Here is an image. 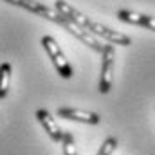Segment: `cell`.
Segmentation results:
<instances>
[{
	"mask_svg": "<svg viewBox=\"0 0 155 155\" xmlns=\"http://www.w3.org/2000/svg\"><path fill=\"white\" fill-rule=\"evenodd\" d=\"M117 18H119L121 22L134 24V25H141V27H146V29H150V31H155V16L141 15V13L128 11V9H119V11H117Z\"/></svg>",
	"mask_w": 155,
	"mask_h": 155,
	"instance_id": "cell-8",
	"label": "cell"
},
{
	"mask_svg": "<svg viewBox=\"0 0 155 155\" xmlns=\"http://www.w3.org/2000/svg\"><path fill=\"white\" fill-rule=\"evenodd\" d=\"M92 35H96V36H99V38L107 40L108 43H112V45H130L132 43V38L130 36H126V35H123V33H119V31H114V29H110V27H107V25H103V24H99V22H94V20H90L88 22V27H87Z\"/></svg>",
	"mask_w": 155,
	"mask_h": 155,
	"instance_id": "cell-4",
	"label": "cell"
},
{
	"mask_svg": "<svg viewBox=\"0 0 155 155\" xmlns=\"http://www.w3.org/2000/svg\"><path fill=\"white\" fill-rule=\"evenodd\" d=\"M103 63H101V78H99V92L108 94L114 83V45H105L103 49Z\"/></svg>",
	"mask_w": 155,
	"mask_h": 155,
	"instance_id": "cell-3",
	"label": "cell"
},
{
	"mask_svg": "<svg viewBox=\"0 0 155 155\" xmlns=\"http://www.w3.org/2000/svg\"><path fill=\"white\" fill-rule=\"evenodd\" d=\"M65 18H67V16H65ZM61 27H65V29H67L72 36H76V38L79 40V41H83L85 45H88L92 51H96V52H99V54L103 52L105 45L97 40V36H96V35H92L90 31H87V29H83V27L76 25V24H74V22H71L69 18L61 24Z\"/></svg>",
	"mask_w": 155,
	"mask_h": 155,
	"instance_id": "cell-5",
	"label": "cell"
},
{
	"mask_svg": "<svg viewBox=\"0 0 155 155\" xmlns=\"http://www.w3.org/2000/svg\"><path fill=\"white\" fill-rule=\"evenodd\" d=\"M41 45H43L45 52L49 54V58L52 60L54 69L58 71V74L63 78V79L72 78V67H71V63H69L65 52H63L61 47L58 45V41L52 38V36H43V38H41Z\"/></svg>",
	"mask_w": 155,
	"mask_h": 155,
	"instance_id": "cell-1",
	"label": "cell"
},
{
	"mask_svg": "<svg viewBox=\"0 0 155 155\" xmlns=\"http://www.w3.org/2000/svg\"><path fill=\"white\" fill-rule=\"evenodd\" d=\"M61 146H63V155H78L76 143L71 132H63V139H61Z\"/></svg>",
	"mask_w": 155,
	"mask_h": 155,
	"instance_id": "cell-10",
	"label": "cell"
},
{
	"mask_svg": "<svg viewBox=\"0 0 155 155\" xmlns=\"http://www.w3.org/2000/svg\"><path fill=\"white\" fill-rule=\"evenodd\" d=\"M36 119H38V123L43 126V130L47 132V135H49L54 143H61V139H63V130L56 124L54 117L51 116L45 108H38V110H36Z\"/></svg>",
	"mask_w": 155,
	"mask_h": 155,
	"instance_id": "cell-6",
	"label": "cell"
},
{
	"mask_svg": "<svg viewBox=\"0 0 155 155\" xmlns=\"http://www.w3.org/2000/svg\"><path fill=\"white\" fill-rule=\"evenodd\" d=\"M11 65L7 61H4L0 65V99H4L7 94H9V88H11Z\"/></svg>",
	"mask_w": 155,
	"mask_h": 155,
	"instance_id": "cell-9",
	"label": "cell"
},
{
	"mask_svg": "<svg viewBox=\"0 0 155 155\" xmlns=\"http://www.w3.org/2000/svg\"><path fill=\"white\" fill-rule=\"evenodd\" d=\"M4 2L13 4V5H18V7H22V9L29 11V13L40 15V16H43V18H47V20L54 22V24H60V25L67 20V18H65L58 9L49 7V5H45V4H41V2H36V0H4Z\"/></svg>",
	"mask_w": 155,
	"mask_h": 155,
	"instance_id": "cell-2",
	"label": "cell"
},
{
	"mask_svg": "<svg viewBox=\"0 0 155 155\" xmlns=\"http://www.w3.org/2000/svg\"><path fill=\"white\" fill-rule=\"evenodd\" d=\"M58 116L78 121V123H87V124H99L101 116L96 112H88V110H81V108H58Z\"/></svg>",
	"mask_w": 155,
	"mask_h": 155,
	"instance_id": "cell-7",
	"label": "cell"
},
{
	"mask_svg": "<svg viewBox=\"0 0 155 155\" xmlns=\"http://www.w3.org/2000/svg\"><path fill=\"white\" fill-rule=\"evenodd\" d=\"M116 148H117V139L116 137H108V139H105V143L99 146V150H97L96 155H112Z\"/></svg>",
	"mask_w": 155,
	"mask_h": 155,
	"instance_id": "cell-11",
	"label": "cell"
}]
</instances>
